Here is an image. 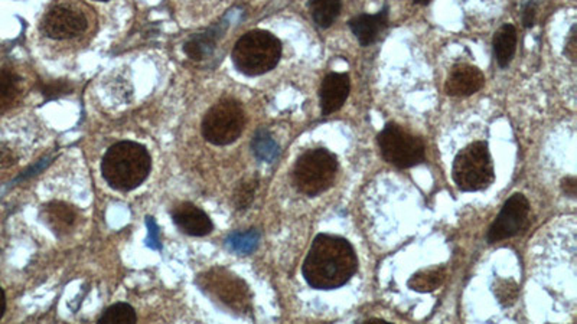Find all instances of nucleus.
Returning <instances> with one entry per match:
<instances>
[{"instance_id": "obj_15", "label": "nucleus", "mask_w": 577, "mask_h": 324, "mask_svg": "<svg viewBox=\"0 0 577 324\" xmlns=\"http://www.w3.org/2000/svg\"><path fill=\"white\" fill-rule=\"evenodd\" d=\"M227 27L228 23H217V25L209 28V29L202 32V34L195 35L189 41H186L184 45V52L186 54V57L191 58L194 61L204 59L205 57H208L214 51L219 39L223 38L224 32H225V28Z\"/></svg>"}, {"instance_id": "obj_29", "label": "nucleus", "mask_w": 577, "mask_h": 324, "mask_svg": "<svg viewBox=\"0 0 577 324\" xmlns=\"http://www.w3.org/2000/svg\"><path fill=\"white\" fill-rule=\"evenodd\" d=\"M535 15H537V6H535L534 2H528L526 6H524L523 11V23L526 28L534 27Z\"/></svg>"}, {"instance_id": "obj_6", "label": "nucleus", "mask_w": 577, "mask_h": 324, "mask_svg": "<svg viewBox=\"0 0 577 324\" xmlns=\"http://www.w3.org/2000/svg\"><path fill=\"white\" fill-rule=\"evenodd\" d=\"M246 115L235 99H224L212 106L202 120V136L211 145L227 146L240 138Z\"/></svg>"}, {"instance_id": "obj_34", "label": "nucleus", "mask_w": 577, "mask_h": 324, "mask_svg": "<svg viewBox=\"0 0 577 324\" xmlns=\"http://www.w3.org/2000/svg\"><path fill=\"white\" fill-rule=\"evenodd\" d=\"M413 2L417 4H427L431 0H413Z\"/></svg>"}, {"instance_id": "obj_3", "label": "nucleus", "mask_w": 577, "mask_h": 324, "mask_svg": "<svg viewBox=\"0 0 577 324\" xmlns=\"http://www.w3.org/2000/svg\"><path fill=\"white\" fill-rule=\"evenodd\" d=\"M231 57L235 68L244 75H263L281 61V43L273 34L254 29L237 41Z\"/></svg>"}, {"instance_id": "obj_30", "label": "nucleus", "mask_w": 577, "mask_h": 324, "mask_svg": "<svg viewBox=\"0 0 577 324\" xmlns=\"http://www.w3.org/2000/svg\"><path fill=\"white\" fill-rule=\"evenodd\" d=\"M565 54L569 57L570 61H576L577 43H576V27H573L570 32L569 39L565 43Z\"/></svg>"}, {"instance_id": "obj_16", "label": "nucleus", "mask_w": 577, "mask_h": 324, "mask_svg": "<svg viewBox=\"0 0 577 324\" xmlns=\"http://www.w3.org/2000/svg\"><path fill=\"white\" fill-rule=\"evenodd\" d=\"M43 217L46 225L57 235H66L77 222V212L73 206L59 201L46 203L43 206Z\"/></svg>"}, {"instance_id": "obj_12", "label": "nucleus", "mask_w": 577, "mask_h": 324, "mask_svg": "<svg viewBox=\"0 0 577 324\" xmlns=\"http://www.w3.org/2000/svg\"><path fill=\"white\" fill-rule=\"evenodd\" d=\"M485 85L481 69L472 65H458L447 76L445 91L450 97H468L479 91Z\"/></svg>"}, {"instance_id": "obj_11", "label": "nucleus", "mask_w": 577, "mask_h": 324, "mask_svg": "<svg viewBox=\"0 0 577 324\" xmlns=\"http://www.w3.org/2000/svg\"><path fill=\"white\" fill-rule=\"evenodd\" d=\"M351 81L346 73H331L323 78L320 99L322 115H329L341 110L350 96Z\"/></svg>"}, {"instance_id": "obj_33", "label": "nucleus", "mask_w": 577, "mask_h": 324, "mask_svg": "<svg viewBox=\"0 0 577 324\" xmlns=\"http://www.w3.org/2000/svg\"><path fill=\"white\" fill-rule=\"evenodd\" d=\"M4 310H6V297L2 288H0V319L4 317Z\"/></svg>"}, {"instance_id": "obj_4", "label": "nucleus", "mask_w": 577, "mask_h": 324, "mask_svg": "<svg viewBox=\"0 0 577 324\" xmlns=\"http://www.w3.org/2000/svg\"><path fill=\"white\" fill-rule=\"evenodd\" d=\"M452 178L463 192L482 191L493 184L495 173L488 145L475 141L461 150L454 157Z\"/></svg>"}, {"instance_id": "obj_24", "label": "nucleus", "mask_w": 577, "mask_h": 324, "mask_svg": "<svg viewBox=\"0 0 577 324\" xmlns=\"http://www.w3.org/2000/svg\"><path fill=\"white\" fill-rule=\"evenodd\" d=\"M518 284L512 280H498L494 288L496 300L502 307H510L518 297Z\"/></svg>"}, {"instance_id": "obj_28", "label": "nucleus", "mask_w": 577, "mask_h": 324, "mask_svg": "<svg viewBox=\"0 0 577 324\" xmlns=\"http://www.w3.org/2000/svg\"><path fill=\"white\" fill-rule=\"evenodd\" d=\"M16 163V154L9 147L0 145V169L11 168Z\"/></svg>"}, {"instance_id": "obj_1", "label": "nucleus", "mask_w": 577, "mask_h": 324, "mask_svg": "<svg viewBox=\"0 0 577 324\" xmlns=\"http://www.w3.org/2000/svg\"><path fill=\"white\" fill-rule=\"evenodd\" d=\"M355 249L345 238L320 233L312 242L302 274L312 288L335 290L357 273Z\"/></svg>"}, {"instance_id": "obj_10", "label": "nucleus", "mask_w": 577, "mask_h": 324, "mask_svg": "<svg viewBox=\"0 0 577 324\" xmlns=\"http://www.w3.org/2000/svg\"><path fill=\"white\" fill-rule=\"evenodd\" d=\"M207 288L216 294L221 302L228 307L244 309L249 303V291L241 280L235 279L234 275H219L218 271H212L211 275L205 277Z\"/></svg>"}, {"instance_id": "obj_14", "label": "nucleus", "mask_w": 577, "mask_h": 324, "mask_svg": "<svg viewBox=\"0 0 577 324\" xmlns=\"http://www.w3.org/2000/svg\"><path fill=\"white\" fill-rule=\"evenodd\" d=\"M348 25H350L352 34L355 35V38L358 39V43L362 46L373 45L381 32L389 27V6H384L375 15L362 13V15L355 16Z\"/></svg>"}, {"instance_id": "obj_7", "label": "nucleus", "mask_w": 577, "mask_h": 324, "mask_svg": "<svg viewBox=\"0 0 577 324\" xmlns=\"http://www.w3.org/2000/svg\"><path fill=\"white\" fill-rule=\"evenodd\" d=\"M378 147L385 162L399 169L413 168L426 157L423 140L415 138L394 122L385 124L378 134Z\"/></svg>"}, {"instance_id": "obj_22", "label": "nucleus", "mask_w": 577, "mask_h": 324, "mask_svg": "<svg viewBox=\"0 0 577 324\" xmlns=\"http://www.w3.org/2000/svg\"><path fill=\"white\" fill-rule=\"evenodd\" d=\"M138 320L135 309L126 303H117L113 304L112 307L104 310L99 319L100 324H133Z\"/></svg>"}, {"instance_id": "obj_35", "label": "nucleus", "mask_w": 577, "mask_h": 324, "mask_svg": "<svg viewBox=\"0 0 577 324\" xmlns=\"http://www.w3.org/2000/svg\"><path fill=\"white\" fill-rule=\"evenodd\" d=\"M99 2H107V0H99Z\"/></svg>"}, {"instance_id": "obj_26", "label": "nucleus", "mask_w": 577, "mask_h": 324, "mask_svg": "<svg viewBox=\"0 0 577 324\" xmlns=\"http://www.w3.org/2000/svg\"><path fill=\"white\" fill-rule=\"evenodd\" d=\"M71 90H73V87L67 81H54V83L43 85V94L48 97V99H58L59 96H64V94H68Z\"/></svg>"}, {"instance_id": "obj_32", "label": "nucleus", "mask_w": 577, "mask_h": 324, "mask_svg": "<svg viewBox=\"0 0 577 324\" xmlns=\"http://www.w3.org/2000/svg\"><path fill=\"white\" fill-rule=\"evenodd\" d=\"M51 163V157H46L43 161H39L38 163L35 164L34 168L29 169L28 172H25V175L20 178V179H25V178H29V176L36 175V173L41 172L43 169Z\"/></svg>"}, {"instance_id": "obj_2", "label": "nucleus", "mask_w": 577, "mask_h": 324, "mask_svg": "<svg viewBox=\"0 0 577 324\" xmlns=\"http://www.w3.org/2000/svg\"><path fill=\"white\" fill-rule=\"evenodd\" d=\"M152 161L146 147L135 141H119L104 154L101 173L115 191L129 192L146 180Z\"/></svg>"}, {"instance_id": "obj_19", "label": "nucleus", "mask_w": 577, "mask_h": 324, "mask_svg": "<svg viewBox=\"0 0 577 324\" xmlns=\"http://www.w3.org/2000/svg\"><path fill=\"white\" fill-rule=\"evenodd\" d=\"M251 150L258 161L265 163H273L281 153V147L267 130H258L251 141Z\"/></svg>"}, {"instance_id": "obj_27", "label": "nucleus", "mask_w": 577, "mask_h": 324, "mask_svg": "<svg viewBox=\"0 0 577 324\" xmlns=\"http://www.w3.org/2000/svg\"><path fill=\"white\" fill-rule=\"evenodd\" d=\"M146 228H147V238H146V247H149L150 249H154V251H159L162 249L161 240H159V226L156 222L154 221V217H146Z\"/></svg>"}, {"instance_id": "obj_13", "label": "nucleus", "mask_w": 577, "mask_h": 324, "mask_svg": "<svg viewBox=\"0 0 577 324\" xmlns=\"http://www.w3.org/2000/svg\"><path fill=\"white\" fill-rule=\"evenodd\" d=\"M172 219L182 233L191 237H204L214 228L211 219L204 210L189 202L178 205L172 210Z\"/></svg>"}, {"instance_id": "obj_25", "label": "nucleus", "mask_w": 577, "mask_h": 324, "mask_svg": "<svg viewBox=\"0 0 577 324\" xmlns=\"http://www.w3.org/2000/svg\"><path fill=\"white\" fill-rule=\"evenodd\" d=\"M18 96V80L13 74L0 71V108H4Z\"/></svg>"}, {"instance_id": "obj_21", "label": "nucleus", "mask_w": 577, "mask_h": 324, "mask_svg": "<svg viewBox=\"0 0 577 324\" xmlns=\"http://www.w3.org/2000/svg\"><path fill=\"white\" fill-rule=\"evenodd\" d=\"M227 247L231 251L235 254H241L247 256L251 252L256 251L260 242V233L256 229H249L246 233H231L227 238Z\"/></svg>"}, {"instance_id": "obj_5", "label": "nucleus", "mask_w": 577, "mask_h": 324, "mask_svg": "<svg viewBox=\"0 0 577 324\" xmlns=\"http://www.w3.org/2000/svg\"><path fill=\"white\" fill-rule=\"evenodd\" d=\"M338 172V161L327 149L304 152L293 169V182L297 191L308 196H316L334 185Z\"/></svg>"}, {"instance_id": "obj_20", "label": "nucleus", "mask_w": 577, "mask_h": 324, "mask_svg": "<svg viewBox=\"0 0 577 324\" xmlns=\"http://www.w3.org/2000/svg\"><path fill=\"white\" fill-rule=\"evenodd\" d=\"M445 270L443 268H431V270H423L413 275L412 279L408 280V287L412 290L419 291V293H431V291L438 290L439 287L442 286L445 281Z\"/></svg>"}, {"instance_id": "obj_9", "label": "nucleus", "mask_w": 577, "mask_h": 324, "mask_svg": "<svg viewBox=\"0 0 577 324\" xmlns=\"http://www.w3.org/2000/svg\"><path fill=\"white\" fill-rule=\"evenodd\" d=\"M89 20L81 9L74 4H58L46 12L43 29L50 38L71 39L87 31Z\"/></svg>"}, {"instance_id": "obj_8", "label": "nucleus", "mask_w": 577, "mask_h": 324, "mask_svg": "<svg viewBox=\"0 0 577 324\" xmlns=\"http://www.w3.org/2000/svg\"><path fill=\"white\" fill-rule=\"evenodd\" d=\"M530 203L523 194H514L502 206L488 231V242H500L516 237L528 226Z\"/></svg>"}, {"instance_id": "obj_23", "label": "nucleus", "mask_w": 577, "mask_h": 324, "mask_svg": "<svg viewBox=\"0 0 577 324\" xmlns=\"http://www.w3.org/2000/svg\"><path fill=\"white\" fill-rule=\"evenodd\" d=\"M258 180L256 178L244 180L237 186L234 194V205L239 210H244L253 202L254 194L257 191Z\"/></svg>"}, {"instance_id": "obj_18", "label": "nucleus", "mask_w": 577, "mask_h": 324, "mask_svg": "<svg viewBox=\"0 0 577 324\" xmlns=\"http://www.w3.org/2000/svg\"><path fill=\"white\" fill-rule=\"evenodd\" d=\"M343 8V0H309V11L316 25L323 29L331 27Z\"/></svg>"}, {"instance_id": "obj_17", "label": "nucleus", "mask_w": 577, "mask_h": 324, "mask_svg": "<svg viewBox=\"0 0 577 324\" xmlns=\"http://www.w3.org/2000/svg\"><path fill=\"white\" fill-rule=\"evenodd\" d=\"M494 55L501 68L511 64L517 50V29L511 23H505L494 36Z\"/></svg>"}, {"instance_id": "obj_31", "label": "nucleus", "mask_w": 577, "mask_h": 324, "mask_svg": "<svg viewBox=\"0 0 577 324\" xmlns=\"http://www.w3.org/2000/svg\"><path fill=\"white\" fill-rule=\"evenodd\" d=\"M562 191L565 196L574 199L577 194V180L573 176H569V178H565L562 180Z\"/></svg>"}]
</instances>
